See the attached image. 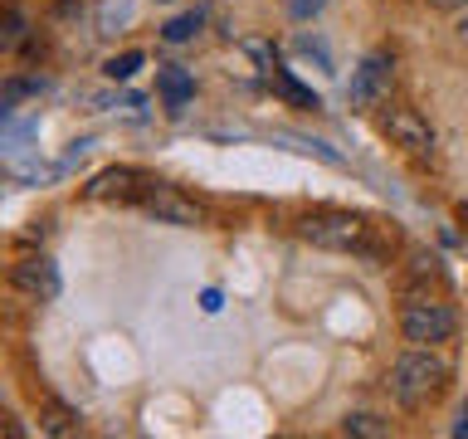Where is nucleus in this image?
Segmentation results:
<instances>
[{"label": "nucleus", "instance_id": "7ed1b4c3", "mask_svg": "<svg viewBox=\"0 0 468 439\" xmlns=\"http://www.w3.org/2000/svg\"><path fill=\"white\" fill-rule=\"evenodd\" d=\"M390 83H395V54L371 49L356 69H351V83H346L351 112H371V108H380V102L390 98Z\"/></svg>", "mask_w": 468, "mask_h": 439}, {"label": "nucleus", "instance_id": "20e7f679", "mask_svg": "<svg viewBox=\"0 0 468 439\" xmlns=\"http://www.w3.org/2000/svg\"><path fill=\"white\" fill-rule=\"evenodd\" d=\"M298 234L317 249H356L366 240V220L351 210H307L298 220Z\"/></svg>", "mask_w": 468, "mask_h": 439}, {"label": "nucleus", "instance_id": "dca6fc26", "mask_svg": "<svg viewBox=\"0 0 468 439\" xmlns=\"http://www.w3.org/2000/svg\"><path fill=\"white\" fill-rule=\"evenodd\" d=\"M453 39H459L463 49H468V5L459 10V20H453Z\"/></svg>", "mask_w": 468, "mask_h": 439}, {"label": "nucleus", "instance_id": "423d86ee", "mask_svg": "<svg viewBox=\"0 0 468 439\" xmlns=\"http://www.w3.org/2000/svg\"><path fill=\"white\" fill-rule=\"evenodd\" d=\"M10 284L20 288V293H29V298H58V269H54V259H44V254H29V259H20L10 269Z\"/></svg>", "mask_w": 468, "mask_h": 439}, {"label": "nucleus", "instance_id": "f8f14e48", "mask_svg": "<svg viewBox=\"0 0 468 439\" xmlns=\"http://www.w3.org/2000/svg\"><path fill=\"white\" fill-rule=\"evenodd\" d=\"M142 64H146V54H142V49H127V54H112L108 64H102V73H108L112 83H127Z\"/></svg>", "mask_w": 468, "mask_h": 439}, {"label": "nucleus", "instance_id": "6e6552de", "mask_svg": "<svg viewBox=\"0 0 468 439\" xmlns=\"http://www.w3.org/2000/svg\"><path fill=\"white\" fill-rule=\"evenodd\" d=\"M156 93L166 98L171 112H181L190 102V93H196V79H190L181 64H156Z\"/></svg>", "mask_w": 468, "mask_h": 439}, {"label": "nucleus", "instance_id": "39448f33", "mask_svg": "<svg viewBox=\"0 0 468 439\" xmlns=\"http://www.w3.org/2000/svg\"><path fill=\"white\" fill-rule=\"evenodd\" d=\"M386 137L405 146L410 156H434V127L424 123L415 108H390L386 112Z\"/></svg>", "mask_w": 468, "mask_h": 439}, {"label": "nucleus", "instance_id": "9d476101", "mask_svg": "<svg viewBox=\"0 0 468 439\" xmlns=\"http://www.w3.org/2000/svg\"><path fill=\"white\" fill-rule=\"evenodd\" d=\"M200 25H205V10H186V15H176V20L161 25V39H166V44H186V39L200 35Z\"/></svg>", "mask_w": 468, "mask_h": 439}, {"label": "nucleus", "instance_id": "9b49d317", "mask_svg": "<svg viewBox=\"0 0 468 439\" xmlns=\"http://www.w3.org/2000/svg\"><path fill=\"white\" fill-rule=\"evenodd\" d=\"M132 181H137V171H127V166H117V171H102L93 186H88V196L102 200V196H127Z\"/></svg>", "mask_w": 468, "mask_h": 439}, {"label": "nucleus", "instance_id": "4468645a", "mask_svg": "<svg viewBox=\"0 0 468 439\" xmlns=\"http://www.w3.org/2000/svg\"><path fill=\"white\" fill-rule=\"evenodd\" d=\"M327 10V0H288V15L292 20H313V15Z\"/></svg>", "mask_w": 468, "mask_h": 439}, {"label": "nucleus", "instance_id": "f03ea898", "mask_svg": "<svg viewBox=\"0 0 468 439\" xmlns=\"http://www.w3.org/2000/svg\"><path fill=\"white\" fill-rule=\"evenodd\" d=\"M453 332H459V313H453L449 303L420 298V293L400 303V337L410 347H439V342H449Z\"/></svg>", "mask_w": 468, "mask_h": 439}, {"label": "nucleus", "instance_id": "f257e3e1", "mask_svg": "<svg viewBox=\"0 0 468 439\" xmlns=\"http://www.w3.org/2000/svg\"><path fill=\"white\" fill-rule=\"evenodd\" d=\"M444 380H449V361L439 357L434 347H410L405 357L390 366V395H395V405H405V410L430 405L434 395L444 391Z\"/></svg>", "mask_w": 468, "mask_h": 439}, {"label": "nucleus", "instance_id": "0eeeda50", "mask_svg": "<svg viewBox=\"0 0 468 439\" xmlns=\"http://www.w3.org/2000/svg\"><path fill=\"white\" fill-rule=\"evenodd\" d=\"M146 210H152L156 220H166V225H181V230L200 225V205L186 200L176 186H156L152 196H146Z\"/></svg>", "mask_w": 468, "mask_h": 439}, {"label": "nucleus", "instance_id": "1a4fd4ad", "mask_svg": "<svg viewBox=\"0 0 468 439\" xmlns=\"http://www.w3.org/2000/svg\"><path fill=\"white\" fill-rule=\"evenodd\" d=\"M269 83H273V88H278V93H283L288 102H298V108H322V102H317V93H313V88H303V83H298V79H292V73H288V69H278V64H273V69H269Z\"/></svg>", "mask_w": 468, "mask_h": 439}, {"label": "nucleus", "instance_id": "ddd939ff", "mask_svg": "<svg viewBox=\"0 0 468 439\" xmlns=\"http://www.w3.org/2000/svg\"><path fill=\"white\" fill-rule=\"evenodd\" d=\"M342 434H390V424L380 420V415H366V410H361V415H346L342 420Z\"/></svg>", "mask_w": 468, "mask_h": 439}, {"label": "nucleus", "instance_id": "2eb2a0df", "mask_svg": "<svg viewBox=\"0 0 468 439\" xmlns=\"http://www.w3.org/2000/svg\"><path fill=\"white\" fill-rule=\"evenodd\" d=\"M5 44H20L25 39V20H20V10H5V35H0Z\"/></svg>", "mask_w": 468, "mask_h": 439}, {"label": "nucleus", "instance_id": "f3484780", "mask_svg": "<svg viewBox=\"0 0 468 439\" xmlns=\"http://www.w3.org/2000/svg\"><path fill=\"white\" fill-rule=\"evenodd\" d=\"M453 434H468V401L459 405V420H453Z\"/></svg>", "mask_w": 468, "mask_h": 439}, {"label": "nucleus", "instance_id": "a211bd4d", "mask_svg": "<svg viewBox=\"0 0 468 439\" xmlns=\"http://www.w3.org/2000/svg\"><path fill=\"white\" fill-rule=\"evenodd\" d=\"M430 5H434V10H463L468 0H430Z\"/></svg>", "mask_w": 468, "mask_h": 439}]
</instances>
